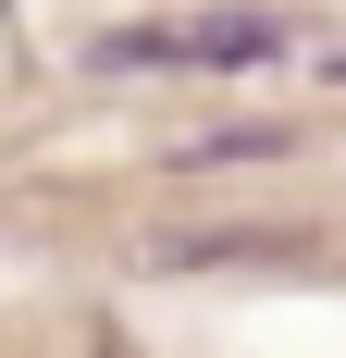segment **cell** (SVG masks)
<instances>
[{"instance_id":"6da1fadb","label":"cell","mask_w":346,"mask_h":358,"mask_svg":"<svg viewBox=\"0 0 346 358\" xmlns=\"http://www.w3.org/2000/svg\"><path fill=\"white\" fill-rule=\"evenodd\" d=\"M284 13H210V25H124V37H99V62L111 74H247V62H272L284 50Z\"/></svg>"},{"instance_id":"7a4b0ae2","label":"cell","mask_w":346,"mask_h":358,"mask_svg":"<svg viewBox=\"0 0 346 358\" xmlns=\"http://www.w3.org/2000/svg\"><path fill=\"white\" fill-rule=\"evenodd\" d=\"M284 124H223V136H198V148H173V161H186V173H235V161H284Z\"/></svg>"},{"instance_id":"3957f363","label":"cell","mask_w":346,"mask_h":358,"mask_svg":"<svg viewBox=\"0 0 346 358\" xmlns=\"http://www.w3.org/2000/svg\"><path fill=\"white\" fill-rule=\"evenodd\" d=\"M247 248H297V235H284V222H260V235H173L161 259H186V272H198V259H247Z\"/></svg>"}]
</instances>
